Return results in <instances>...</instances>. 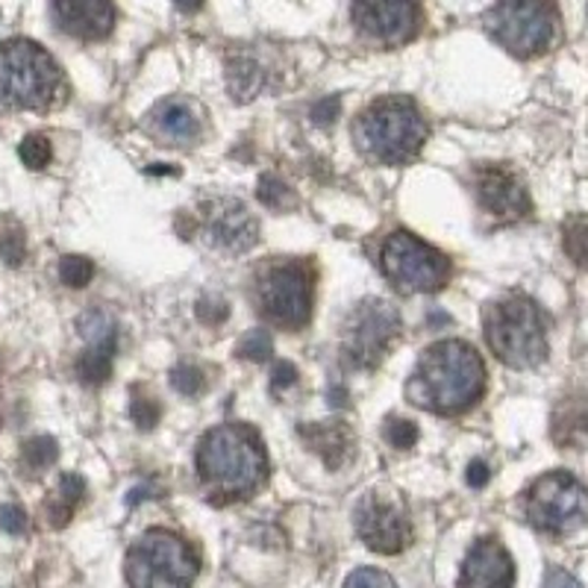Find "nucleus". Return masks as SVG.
I'll list each match as a JSON object with an SVG mask.
<instances>
[{
    "mask_svg": "<svg viewBox=\"0 0 588 588\" xmlns=\"http://www.w3.org/2000/svg\"><path fill=\"white\" fill-rule=\"evenodd\" d=\"M383 274L400 295H433L448 286L450 260L406 229L391 233L379 250Z\"/></svg>",
    "mask_w": 588,
    "mask_h": 588,
    "instance_id": "obj_9",
    "label": "nucleus"
},
{
    "mask_svg": "<svg viewBox=\"0 0 588 588\" xmlns=\"http://www.w3.org/2000/svg\"><path fill=\"white\" fill-rule=\"evenodd\" d=\"M300 439L303 445L318 453L321 462L329 471H339L341 465H348L350 453H353V433L348 424H303L300 427Z\"/></svg>",
    "mask_w": 588,
    "mask_h": 588,
    "instance_id": "obj_19",
    "label": "nucleus"
},
{
    "mask_svg": "<svg viewBox=\"0 0 588 588\" xmlns=\"http://www.w3.org/2000/svg\"><path fill=\"white\" fill-rule=\"evenodd\" d=\"M27 257V241H24V229L7 227L0 233V260L7 262L10 268H18Z\"/></svg>",
    "mask_w": 588,
    "mask_h": 588,
    "instance_id": "obj_32",
    "label": "nucleus"
},
{
    "mask_svg": "<svg viewBox=\"0 0 588 588\" xmlns=\"http://www.w3.org/2000/svg\"><path fill=\"white\" fill-rule=\"evenodd\" d=\"M562 248L579 268H588V215H574L562 227Z\"/></svg>",
    "mask_w": 588,
    "mask_h": 588,
    "instance_id": "obj_25",
    "label": "nucleus"
},
{
    "mask_svg": "<svg viewBox=\"0 0 588 588\" xmlns=\"http://www.w3.org/2000/svg\"><path fill=\"white\" fill-rule=\"evenodd\" d=\"M474 191L479 207L500 221H521L533 210L524 183L506 168H479L474 177Z\"/></svg>",
    "mask_w": 588,
    "mask_h": 588,
    "instance_id": "obj_15",
    "label": "nucleus"
},
{
    "mask_svg": "<svg viewBox=\"0 0 588 588\" xmlns=\"http://www.w3.org/2000/svg\"><path fill=\"white\" fill-rule=\"evenodd\" d=\"M112 356L115 353H110V350H83L80 360H77V377H80L83 386H91V389L103 386L112 377Z\"/></svg>",
    "mask_w": 588,
    "mask_h": 588,
    "instance_id": "obj_24",
    "label": "nucleus"
},
{
    "mask_svg": "<svg viewBox=\"0 0 588 588\" xmlns=\"http://www.w3.org/2000/svg\"><path fill=\"white\" fill-rule=\"evenodd\" d=\"M86 498V479L80 474H62L60 486H57V495H50L48 500V518L50 527H65L71 521V515L77 512L80 500Z\"/></svg>",
    "mask_w": 588,
    "mask_h": 588,
    "instance_id": "obj_21",
    "label": "nucleus"
},
{
    "mask_svg": "<svg viewBox=\"0 0 588 588\" xmlns=\"http://www.w3.org/2000/svg\"><path fill=\"white\" fill-rule=\"evenodd\" d=\"M345 588H398V583L379 568H360L345 579Z\"/></svg>",
    "mask_w": 588,
    "mask_h": 588,
    "instance_id": "obj_35",
    "label": "nucleus"
},
{
    "mask_svg": "<svg viewBox=\"0 0 588 588\" xmlns=\"http://www.w3.org/2000/svg\"><path fill=\"white\" fill-rule=\"evenodd\" d=\"M57 456H60V445L50 439V436H33V439L24 441V448H21L24 465L33 471L50 468V465L57 462Z\"/></svg>",
    "mask_w": 588,
    "mask_h": 588,
    "instance_id": "obj_27",
    "label": "nucleus"
},
{
    "mask_svg": "<svg viewBox=\"0 0 588 588\" xmlns=\"http://www.w3.org/2000/svg\"><path fill=\"white\" fill-rule=\"evenodd\" d=\"M95 277V265L86 257H62L60 262V279L68 289H83L86 283Z\"/></svg>",
    "mask_w": 588,
    "mask_h": 588,
    "instance_id": "obj_30",
    "label": "nucleus"
},
{
    "mask_svg": "<svg viewBox=\"0 0 588 588\" xmlns=\"http://www.w3.org/2000/svg\"><path fill=\"white\" fill-rule=\"evenodd\" d=\"M162 409H160V400L150 398L145 389H136L133 391V400H130V418L133 424L141 429V433H150V429L157 427V421H160Z\"/></svg>",
    "mask_w": 588,
    "mask_h": 588,
    "instance_id": "obj_28",
    "label": "nucleus"
},
{
    "mask_svg": "<svg viewBox=\"0 0 588 588\" xmlns=\"http://www.w3.org/2000/svg\"><path fill=\"white\" fill-rule=\"evenodd\" d=\"M77 329H80L83 339L89 341V348L110 350V353H115V348H118V327H115L110 312L89 310L77 321Z\"/></svg>",
    "mask_w": 588,
    "mask_h": 588,
    "instance_id": "obj_23",
    "label": "nucleus"
},
{
    "mask_svg": "<svg viewBox=\"0 0 588 588\" xmlns=\"http://www.w3.org/2000/svg\"><path fill=\"white\" fill-rule=\"evenodd\" d=\"M177 3V10L183 12H198L203 7V0H174Z\"/></svg>",
    "mask_w": 588,
    "mask_h": 588,
    "instance_id": "obj_42",
    "label": "nucleus"
},
{
    "mask_svg": "<svg viewBox=\"0 0 588 588\" xmlns=\"http://www.w3.org/2000/svg\"><path fill=\"white\" fill-rule=\"evenodd\" d=\"M18 157H21V162L27 165V168H33V171L48 168L50 141L45 139V136H39V133H33V136H27V139L21 141Z\"/></svg>",
    "mask_w": 588,
    "mask_h": 588,
    "instance_id": "obj_31",
    "label": "nucleus"
},
{
    "mask_svg": "<svg viewBox=\"0 0 588 588\" xmlns=\"http://www.w3.org/2000/svg\"><path fill=\"white\" fill-rule=\"evenodd\" d=\"M174 168H168V165H153V168H148V174H171Z\"/></svg>",
    "mask_w": 588,
    "mask_h": 588,
    "instance_id": "obj_43",
    "label": "nucleus"
},
{
    "mask_svg": "<svg viewBox=\"0 0 588 588\" xmlns=\"http://www.w3.org/2000/svg\"><path fill=\"white\" fill-rule=\"evenodd\" d=\"M353 524H356L360 539L374 553L395 556L412 545V521H409L406 506L389 495H379V491L365 495L353 512Z\"/></svg>",
    "mask_w": 588,
    "mask_h": 588,
    "instance_id": "obj_12",
    "label": "nucleus"
},
{
    "mask_svg": "<svg viewBox=\"0 0 588 588\" xmlns=\"http://www.w3.org/2000/svg\"><path fill=\"white\" fill-rule=\"evenodd\" d=\"M227 89L239 103H248L250 98H257V91L262 89L260 65L248 60V57H233L227 65Z\"/></svg>",
    "mask_w": 588,
    "mask_h": 588,
    "instance_id": "obj_22",
    "label": "nucleus"
},
{
    "mask_svg": "<svg viewBox=\"0 0 588 588\" xmlns=\"http://www.w3.org/2000/svg\"><path fill=\"white\" fill-rule=\"evenodd\" d=\"M295 383H298V368H295L289 360H279L277 365H274V371H271V389L286 391L291 389Z\"/></svg>",
    "mask_w": 588,
    "mask_h": 588,
    "instance_id": "obj_39",
    "label": "nucleus"
},
{
    "mask_svg": "<svg viewBox=\"0 0 588 588\" xmlns=\"http://www.w3.org/2000/svg\"><path fill=\"white\" fill-rule=\"evenodd\" d=\"M339 112H341L339 98H324L312 107L310 118L312 124H318V127H333V124L339 121Z\"/></svg>",
    "mask_w": 588,
    "mask_h": 588,
    "instance_id": "obj_38",
    "label": "nucleus"
},
{
    "mask_svg": "<svg viewBox=\"0 0 588 588\" xmlns=\"http://www.w3.org/2000/svg\"><path fill=\"white\" fill-rule=\"evenodd\" d=\"M150 130L171 145H191L203 130L198 107L186 98H168L157 103L148 115Z\"/></svg>",
    "mask_w": 588,
    "mask_h": 588,
    "instance_id": "obj_18",
    "label": "nucleus"
},
{
    "mask_svg": "<svg viewBox=\"0 0 588 588\" xmlns=\"http://www.w3.org/2000/svg\"><path fill=\"white\" fill-rule=\"evenodd\" d=\"M486 30L518 60L539 57L556 41L559 12L553 0H498L486 15Z\"/></svg>",
    "mask_w": 588,
    "mask_h": 588,
    "instance_id": "obj_8",
    "label": "nucleus"
},
{
    "mask_svg": "<svg viewBox=\"0 0 588 588\" xmlns=\"http://www.w3.org/2000/svg\"><path fill=\"white\" fill-rule=\"evenodd\" d=\"M229 315V306L227 300L215 298V295H207V298L198 300V318L203 321V324H210V327H218V324H224Z\"/></svg>",
    "mask_w": 588,
    "mask_h": 588,
    "instance_id": "obj_36",
    "label": "nucleus"
},
{
    "mask_svg": "<svg viewBox=\"0 0 588 588\" xmlns=\"http://www.w3.org/2000/svg\"><path fill=\"white\" fill-rule=\"evenodd\" d=\"M268 453L260 433L245 424L210 429L198 445V474L215 503L245 500L265 486Z\"/></svg>",
    "mask_w": 588,
    "mask_h": 588,
    "instance_id": "obj_2",
    "label": "nucleus"
},
{
    "mask_svg": "<svg viewBox=\"0 0 588 588\" xmlns=\"http://www.w3.org/2000/svg\"><path fill=\"white\" fill-rule=\"evenodd\" d=\"M541 588H583V586H579L577 577H571L568 571L553 568L548 574V577H545V586H541Z\"/></svg>",
    "mask_w": 588,
    "mask_h": 588,
    "instance_id": "obj_41",
    "label": "nucleus"
},
{
    "mask_svg": "<svg viewBox=\"0 0 588 588\" xmlns=\"http://www.w3.org/2000/svg\"><path fill=\"white\" fill-rule=\"evenodd\" d=\"M515 562L498 539H479L465 556L459 588H512Z\"/></svg>",
    "mask_w": 588,
    "mask_h": 588,
    "instance_id": "obj_16",
    "label": "nucleus"
},
{
    "mask_svg": "<svg viewBox=\"0 0 588 588\" xmlns=\"http://www.w3.org/2000/svg\"><path fill=\"white\" fill-rule=\"evenodd\" d=\"M465 477H468L471 489H483L486 483H489V465L483 462V459H474L465 471Z\"/></svg>",
    "mask_w": 588,
    "mask_h": 588,
    "instance_id": "obj_40",
    "label": "nucleus"
},
{
    "mask_svg": "<svg viewBox=\"0 0 588 588\" xmlns=\"http://www.w3.org/2000/svg\"><path fill=\"white\" fill-rule=\"evenodd\" d=\"M62 95V71L30 39L0 41V100L18 110H48Z\"/></svg>",
    "mask_w": 588,
    "mask_h": 588,
    "instance_id": "obj_5",
    "label": "nucleus"
},
{
    "mask_svg": "<svg viewBox=\"0 0 588 588\" xmlns=\"http://www.w3.org/2000/svg\"><path fill=\"white\" fill-rule=\"evenodd\" d=\"M198 571V553L168 529H148L127 553L130 588H191Z\"/></svg>",
    "mask_w": 588,
    "mask_h": 588,
    "instance_id": "obj_7",
    "label": "nucleus"
},
{
    "mask_svg": "<svg viewBox=\"0 0 588 588\" xmlns=\"http://www.w3.org/2000/svg\"><path fill=\"white\" fill-rule=\"evenodd\" d=\"M53 18L71 39L98 41L115 27V7L112 0H53Z\"/></svg>",
    "mask_w": 588,
    "mask_h": 588,
    "instance_id": "obj_17",
    "label": "nucleus"
},
{
    "mask_svg": "<svg viewBox=\"0 0 588 588\" xmlns=\"http://www.w3.org/2000/svg\"><path fill=\"white\" fill-rule=\"evenodd\" d=\"M427 136V121L409 98L374 100L353 124V139L362 153L386 165H406L415 160Z\"/></svg>",
    "mask_w": 588,
    "mask_h": 588,
    "instance_id": "obj_3",
    "label": "nucleus"
},
{
    "mask_svg": "<svg viewBox=\"0 0 588 588\" xmlns=\"http://www.w3.org/2000/svg\"><path fill=\"white\" fill-rule=\"evenodd\" d=\"M400 336V312L389 300L368 298L350 312L345 327V345L341 353L350 362V368L371 371L386 360V353Z\"/></svg>",
    "mask_w": 588,
    "mask_h": 588,
    "instance_id": "obj_11",
    "label": "nucleus"
},
{
    "mask_svg": "<svg viewBox=\"0 0 588 588\" xmlns=\"http://www.w3.org/2000/svg\"><path fill=\"white\" fill-rule=\"evenodd\" d=\"M27 512L18 506V503H7L0 506V529L10 533V536H24L27 533Z\"/></svg>",
    "mask_w": 588,
    "mask_h": 588,
    "instance_id": "obj_37",
    "label": "nucleus"
},
{
    "mask_svg": "<svg viewBox=\"0 0 588 588\" xmlns=\"http://www.w3.org/2000/svg\"><path fill=\"white\" fill-rule=\"evenodd\" d=\"M486 365L468 341H436L421 353L409 377L406 398L415 406L439 415H459L483 398Z\"/></svg>",
    "mask_w": 588,
    "mask_h": 588,
    "instance_id": "obj_1",
    "label": "nucleus"
},
{
    "mask_svg": "<svg viewBox=\"0 0 588 588\" xmlns=\"http://www.w3.org/2000/svg\"><path fill=\"white\" fill-rule=\"evenodd\" d=\"M527 521L550 536H568L588 521V489L568 471H553L527 491Z\"/></svg>",
    "mask_w": 588,
    "mask_h": 588,
    "instance_id": "obj_10",
    "label": "nucleus"
},
{
    "mask_svg": "<svg viewBox=\"0 0 588 588\" xmlns=\"http://www.w3.org/2000/svg\"><path fill=\"white\" fill-rule=\"evenodd\" d=\"M236 353H239V360L268 362L271 356H274V339H271L265 329H250V333L241 336Z\"/></svg>",
    "mask_w": 588,
    "mask_h": 588,
    "instance_id": "obj_29",
    "label": "nucleus"
},
{
    "mask_svg": "<svg viewBox=\"0 0 588 588\" xmlns=\"http://www.w3.org/2000/svg\"><path fill=\"white\" fill-rule=\"evenodd\" d=\"M315 271L310 262H265L257 274V306L274 327L300 329L312 318Z\"/></svg>",
    "mask_w": 588,
    "mask_h": 588,
    "instance_id": "obj_6",
    "label": "nucleus"
},
{
    "mask_svg": "<svg viewBox=\"0 0 588 588\" xmlns=\"http://www.w3.org/2000/svg\"><path fill=\"white\" fill-rule=\"evenodd\" d=\"M203 383H207L203 371H200L198 365H191V362H180L177 368L171 371V386L180 391V395H186V398H195V395H200Z\"/></svg>",
    "mask_w": 588,
    "mask_h": 588,
    "instance_id": "obj_33",
    "label": "nucleus"
},
{
    "mask_svg": "<svg viewBox=\"0 0 588 588\" xmlns=\"http://www.w3.org/2000/svg\"><path fill=\"white\" fill-rule=\"evenodd\" d=\"M203 233L212 248L239 257L260 241V221L236 198H215L203 207Z\"/></svg>",
    "mask_w": 588,
    "mask_h": 588,
    "instance_id": "obj_13",
    "label": "nucleus"
},
{
    "mask_svg": "<svg viewBox=\"0 0 588 588\" xmlns=\"http://www.w3.org/2000/svg\"><path fill=\"white\" fill-rule=\"evenodd\" d=\"M491 353L509 368H536L548 360V329L541 310L524 295H509L483 315Z\"/></svg>",
    "mask_w": 588,
    "mask_h": 588,
    "instance_id": "obj_4",
    "label": "nucleus"
},
{
    "mask_svg": "<svg viewBox=\"0 0 588 588\" xmlns=\"http://www.w3.org/2000/svg\"><path fill=\"white\" fill-rule=\"evenodd\" d=\"M353 24L374 41L406 45L418 33V3L415 0H356Z\"/></svg>",
    "mask_w": 588,
    "mask_h": 588,
    "instance_id": "obj_14",
    "label": "nucleus"
},
{
    "mask_svg": "<svg viewBox=\"0 0 588 588\" xmlns=\"http://www.w3.org/2000/svg\"><path fill=\"white\" fill-rule=\"evenodd\" d=\"M383 436H386V441H389L391 448L409 450L415 448V441H418V427L406 418H389L386 421V427H383Z\"/></svg>",
    "mask_w": 588,
    "mask_h": 588,
    "instance_id": "obj_34",
    "label": "nucleus"
},
{
    "mask_svg": "<svg viewBox=\"0 0 588 588\" xmlns=\"http://www.w3.org/2000/svg\"><path fill=\"white\" fill-rule=\"evenodd\" d=\"M588 439V398H565L553 412V441L562 448H574Z\"/></svg>",
    "mask_w": 588,
    "mask_h": 588,
    "instance_id": "obj_20",
    "label": "nucleus"
},
{
    "mask_svg": "<svg viewBox=\"0 0 588 588\" xmlns=\"http://www.w3.org/2000/svg\"><path fill=\"white\" fill-rule=\"evenodd\" d=\"M260 200L274 212H289L298 207V195L291 191V186L277 174H265L260 180V189H257Z\"/></svg>",
    "mask_w": 588,
    "mask_h": 588,
    "instance_id": "obj_26",
    "label": "nucleus"
}]
</instances>
